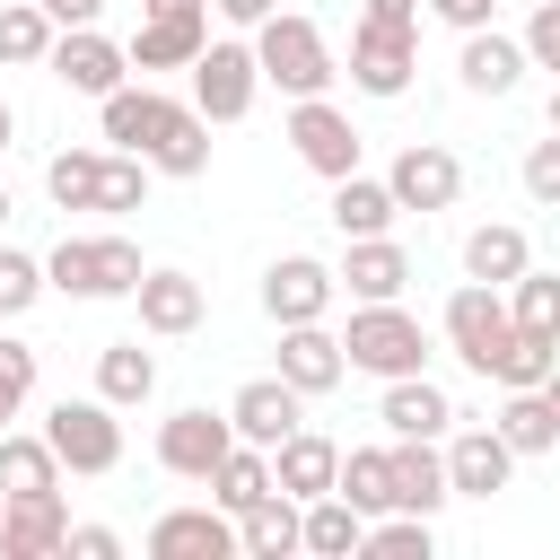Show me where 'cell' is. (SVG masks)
Listing matches in <instances>:
<instances>
[{
    "label": "cell",
    "instance_id": "1",
    "mask_svg": "<svg viewBox=\"0 0 560 560\" xmlns=\"http://www.w3.org/2000/svg\"><path fill=\"white\" fill-rule=\"evenodd\" d=\"M149 158L140 149H52L44 158V192L52 210H105V219H131L149 201Z\"/></svg>",
    "mask_w": 560,
    "mask_h": 560
},
{
    "label": "cell",
    "instance_id": "2",
    "mask_svg": "<svg viewBox=\"0 0 560 560\" xmlns=\"http://www.w3.org/2000/svg\"><path fill=\"white\" fill-rule=\"evenodd\" d=\"M254 61H262V88H280L289 105L298 96H332V79H341V52L324 44V26L306 9H271L254 26Z\"/></svg>",
    "mask_w": 560,
    "mask_h": 560
},
{
    "label": "cell",
    "instance_id": "3",
    "mask_svg": "<svg viewBox=\"0 0 560 560\" xmlns=\"http://www.w3.org/2000/svg\"><path fill=\"white\" fill-rule=\"evenodd\" d=\"M341 350H350V376H420L429 368V332L402 298H350V324H341Z\"/></svg>",
    "mask_w": 560,
    "mask_h": 560
},
{
    "label": "cell",
    "instance_id": "4",
    "mask_svg": "<svg viewBox=\"0 0 560 560\" xmlns=\"http://www.w3.org/2000/svg\"><path fill=\"white\" fill-rule=\"evenodd\" d=\"M44 271H52V289H61V298L96 306V298H131L149 262H140V245H131V236H114V228H105V236H61V245L44 254Z\"/></svg>",
    "mask_w": 560,
    "mask_h": 560
},
{
    "label": "cell",
    "instance_id": "5",
    "mask_svg": "<svg viewBox=\"0 0 560 560\" xmlns=\"http://www.w3.org/2000/svg\"><path fill=\"white\" fill-rule=\"evenodd\" d=\"M280 140L298 149V166L306 175H324V184H341V175H359L368 166V140H359V122L332 105V96H298L289 105V122H280Z\"/></svg>",
    "mask_w": 560,
    "mask_h": 560
},
{
    "label": "cell",
    "instance_id": "6",
    "mask_svg": "<svg viewBox=\"0 0 560 560\" xmlns=\"http://www.w3.org/2000/svg\"><path fill=\"white\" fill-rule=\"evenodd\" d=\"M44 438H52V455H61V472H114L122 464V420H114V402L105 394H61L52 411H44Z\"/></svg>",
    "mask_w": 560,
    "mask_h": 560
},
{
    "label": "cell",
    "instance_id": "7",
    "mask_svg": "<svg viewBox=\"0 0 560 560\" xmlns=\"http://www.w3.org/2000/svg\"><path fill=\"white\" fill-rule=\"evenodd\" d=\"M350 88L359 96H376V105H394V96H411V79H420V26H376V18H359L350 26Z\"/></svg>",
    "mask_w": 560,
    "mask_h": 560
},
{
    "label": "cell",
    "instance_id": "8",
    "mask_svg": "<svg viewBox=\"0 0 560 560\" xmlns=\"http://www.w3.org/2000/svg\"><path fill=\"white\" fill-rule=\"evenodd\" d=\"M262 96V61H254V35H210L201 61H192V105L210 122H245Z\"/></svg>",
    "mask_w": 560,
    "mask_h": 560
},
{
    "label": "cell",
    "instance_id": "9",
    "mask_svg": "<svg viewBox=\"0 0 560 560\" xmlns=\"http://www.w3.org/2000/svg\"><path fill=\"white\" fill-rule=\"evenodd\" d=\"M438 332H446V350H455L472 376H490V368H499V350H508V332H516V315H508V289H490V280H464V289L446 298Z\"/></svg>",
    "mask_w": 560,
    "mask_h": 560
},
{
    "label": "cell",
    "instance_id": "10",
    "mask_svg": "<svg viewBox=\"0 0 560 560\" xmlns=\"http://www.w3.org/2000/svg\"><path fill=\"white\" fill-rule=\"evenodd\" d=\"M184 105H192V96H166V88H149V79H122L114 96H96V140H105V149H140V158H149V149L184 122Z\"/></svg>",
    "mask_w": 560,
    "mask_h": 560
},
{
    "label": "cell",
    "instance_id": "11",
    "mask_svg": "<svg viewBox=\"0 0 560 560\" xmlns=\"http://www.w3.org/2000/svg\"><path fill=\"white\" fill-rule=\"evenodd\" d=\"M438 446H446V481H455V499H499V490L516 481V464H525V455L499 438V420H455Z\"/></svg>",
    "mask_w": 560,
    "mask_h": 560
},
{
    "label": "cell",
    "instance_id": "12",
    "mask_svg": "<svg viewBox=\"0 0 560 560\" xmlns=\"http://www.w3.org/2000/svg\"><path fill=\"white\" fill-rule=\"evenodd\" d=\"M44 70H52L70 96H114V88L131 79V44H114L105 26H61L52 52H44Z\"/></svg>",
    "mask_w": 560,
    "mask_h": 560
},
{
    "label": "cell",
    "instance_id": "13",
    "mask_svg": "<svg viewBox=\"0 0 560 560\" xmlns=\"http://www.w3.org/2000/svg\"><path fill=\"white\" fill-rule=\"evenodd\" d=\"M228 446H236V420H228V411H210V402H184V411H166V420H158V464H166L175 481H210Z\"/></svg>",
    "mask_w": 560,
    "mask_h": 560
},
{
    "label": "cell",
    "instance_id": "14",
    "mask_svg": "<svg viewBox=\"0 0 560 560\" xmlns=\"http://www.w3.org/2000/svg\"><path fill=\"white\" fill-rule=\"evenodd\" d=\"M332 298H341V271L315 262V254H280V262L262 271V315H271V324H324Z\"/></svg>",
    "mask_w": 560,
    "mask_h": 560
},
{
    "label": "cell",
    "instance_id": "15",
    "mask_svg": "<svg viewBox=\"0 0 560 560\" xmlns=\"http://www.w3.org/2000/svg\"><path fill=\"white\" fill-rule=\"evenodd\" d=\"M61 551H70L61 490H9L0 499V560H61Z\"/></svg>",
    "mask_w": 560,
    "mask_h": 560
},
{
    "label": "cell",
    "instance_id": "16",
    "mask_svg": "<svg viewBox=\"0 0 560 560\" xmlns=\"http://www.w3.org/2000/svg\"><path fill=\"white\" fill-rule=\"evenodd\" d=\"M385 184H394L402 210H455V192H464V158H455L446 140H402L394 166H385Z\"/></svg>",
    "mask_w": 560,
    "mask_h": 560
},
{
    "label": "cell",
    "instance_id": "17",
    "mask_svg": "<svg viewBox=\"0 0 560 560\" xmlns=\"http://www.w3.org/2000/svg\"><path fill=\"white\" fill-rule=\"evenodd\" d=\"M131 306H140V332H158V341H184V332H201V315H210V289H201L192 271H175V262H149V271H140V289H131Z\"/></svg>",
    "mask_w": 560,
    "mask_h": 560
},
{
    "label": "cell",
    "instance_id": "18",
    "mask_svg": "<svg viewBox=\"0 0 560 560\" xmlns=\"http://www.w3.org/2000/svg\"><path fill=\"white\" fill-rule=\"evenodd\" d=\"M228 420H236V438L245 446H280L289 429H306V394L271 368V376H245L236 394H228Z\"/></svg>",
    "mask_w": 560,
    "mask_h": 560
},
{
    "label": "cell",
    "instance_id": "19",
    "mask_svg": "<svg viewBox=\"0 0 560 560\" xmlns=\"http://www.w3.org/2000/svg\"><path fill=\"white\" fill-rule=\"evenodd\" d=\"M140 542H149V560H228V551H245V542H236V516H228L219 499H210V508H166Z\"/></svg>",
    "mask_w": 560,
    "mask_h": 560
},
{
    "label": "cell",
    "instance_id": "20",
    "mask_svg": "<svg viewBox=\"0 0 560 560\" xmlns=\"http://www.w3.org/2000/svg\"><path fill=\"white\" fill-rule=\"evenodd\" d=\"M525 70H534V52H525V35H499V26H472V35L455 44V79H464L472 96H516V88H525Z\"/></svg>",
    "mask_w": 560,
    "mask_h": 560
},
{
    "label": "cell",
    "instance_id": "21",
    "mask_svg": "<svg viewBox=\"0 0 560 560\" xmlns=\"http://www.w3.org/2000/svg\"><path fill=\"white\" fill-rule=\"evenodd\" d=\"M376 420H385V438H446L464 411H455V394L420 368V376H394V385L376 394Z\"/></svg>",
    "mask_w": 560,
    "mask_h": 560
},
{
    "label": "cell",
    "instance_id": "22",
    "mask_svg": "<svg viewBox=\"0 0 560 560\" xmlns=\"http://www.w3.org/2000/svg\"><path fill=\"white\" fill-rule=\"evenodd\" d=\"M280 376L315 402V394H332L341 376H350V350H341V332L332 324H280Z\"/></svg>",
    "mask_w": 560,
    "mask_h": 560
},
{
    "label": "cell",
    "instance_id": "23",
    "mask_svg": "<svg viewBox=\"0 0 560 560\" xmlns=\"http://www.w3.org/2000/svg\"><path fill=\"white\" fill-rule=\"evenodd\" d=\"M341 289L350 298H402L411 289V254L394 245V236H341Z\"/></svg>",
    "mask_w": 560,
    "mask_h": 560
},
{
    "label": "cell",
    "instance_id": "24",
    "mask_svg": "<svg viewBox=\"0 0 560 560\" xmlns=\"http://www.w3.org/2000/svg\"><path fill=\"white\" fill-rule=\"evenodd\" d=\"M271 481H280L289 499H324V490L341 481V446H332L324 429H289V438L271 446Z\"/></svg>",
    "mask_w": 560,
    "mask_h": 560
},
{
    "label": "cell",
    "instance_id": "25",
    "mask_svg": "<svg viewBox=\"0 0 560 560\" xmlns=\"http://www.w3.org/2000/svg\"><path fill=\"white\" fill-rule=\"evenodd\" d=\"M446 499H455V481H446V446H438V438H394V508L438 516Z\"/></svg>",
    "mask_w": 560,
    "mask_h": 560
},
{
    "label": "cell",
    "instance_id": "26",
    "mask_svg": "<svg viewBox=\"0 0 560 560\" xmlns=\"http://www.w3.org/2000/svg\"><path fill=\"white\" fill-rule=\"evenodd\" d=\"M236 542H245V560H289V551H306V499H289V490L254 499V508L236 516Z\"/></svg>",
    "mask_w": 560,
    "mask_h": 560
},
{
    "label": "cell",
    "instance_id": "27",
    "mask_svg": "<svg viewBox=\"0 0 560 560\" xmlns=\"http://www.w3.org/2000/svg\"><path fill=\"white\" fill-rule=\"evenodd\" d=\"M201 44H210V18H140L131 26V70L140 79L149 70H192Z\"/></svg>",
    "mask_w": 560,
    "mask_h": 560
},
{
    "label": "cell",
    "instance_id": "28",
    "mask_svg": "<svg viewBox=\"0 0 560 560\" xmlns=\"http://www.w3.org/2000/svg\"><path fill=\"white\" fill-rule=\"evenodd\" d=\"M324 210H332V228H341V236H394V219H402L394 184H385V175H368V166H359V175H341Z\"/></svg>",
    "mask_w": 560,
    "mask_h": 560
},
{
    "label": "cell",
    "instance_id": "29",
    "mask_svg": "<svg viewBox=\"0 0 560 560\" xmlns=\"http://www.w3.org/2000/svg\"><path fill=\"white\" fill-rule=\"evenodd\" d=\"M525 262H534V236H525L516 219H481V228L464 236V280H490V289H508Z\"/></svg>",
    "mask_w": 560,
    "mask_h": 560
},
{
    "label": "cell",
    "instance_id": "30",
    "mask_svg": "<svg viewBox=\"0 0 560 560\" xmlns=\"http://www.w3.org/2000/svg\"><path fill=\"white\" fill-rule=\"evenodd\" d=\"M499 438H508L516 455H560V402H551L542 385L499 394Z\"/></svg>",
    "mask_w": 560,
    "mask_h": 560
},
{
    "label": "cell",
    "instance_id": "31",
    "mask_svg": "<svg viewBox=\"0 0 560 560\" xmlns=\"http://www.w3.org/2000/svg\"><path fill=\"white\" fill-rule=\"evenodd\" d=\"M96 394H105L114 411H140V402L158 394V350H140V341H105V350H96Z\"/></svg>",
    "mask_w": 560,
    "mask_h": 560
},
{
    "label": "cell",
    "instance_id": "32",
    "mask_svg": "<svg viewBox=\"0 0 560 560\" xmlns=\"http://www.w3.org/2000/svg\"><path fill=\"white\" fill-rule=\"evenodd\" d=\"M306 551H315V560H359V551H368V508H350L341 490L306 499Z\"/></svg>",
    "mask_w": 560,
    "mask_h": 560
},
{
    "label": "cell",
    "instance_id": "33",
    "mask_svg": "<svg viewBox=\"0 0 560 560\" xmlns=\"http://www.w3.org/2000/svg\"><path fill=\"white\" fill-rule=\"evenodd\" d=\"M271 490H280V481H271V446H245V438H236V446L219 455V472H210V499H219L228 516H245V508L271 499Z\"/></svg>",
    "mask_w": 560,
    "mask_h": 560
},
{
    "label": "cell",
    "instance_id": "34",
    "mask_svg": "<svg viewBox=\"0 0 560 560\" xmlns=\"http://www.w3.org/2000/svg\"><path fill=\"white\" fill-rule=\"evenodd\" d=\"M52 9L44 0H0V70H44V52H52Z\"/></svg>",
    "mask_w": 560,
    "mask_h": 560
},
{
    "label": "cell",
    "instance_id": "35",
    "mask_svg": "<svg viewBox=\"0 0 560 560\" xmlns=\"http://www.w3.org/2000/svg\"><path fill=\"white\" fill-rule=\"evenodd\" d=\"M350 508H368V516H385L394 508V438L385 446H341V481H332Z\"/></svg>",
    "mask_w": 560,
    "mask_h": 560
},
{
    "label": "cell",
    "instance_id": "36",
    "mask_svg": "<svg viewBox=\"0 0 560 560\" xmlns=\"http://www.w3.org/2000/svg\"><path fill=\"white\" fill-rule=\"evenodd\" d=\"M0 490H61V455L44 429H0Z\"/></svg>",
    "mask_w": 560,
    "mask_h": 560
},
{
    "label": "cell",
    "instance_id": "37",
    "mask_svg": "<svg viewBox=\"0 0 560 560\" xmlns=\"http://www.w3.org/2000/svg\"><path fill=\"white\" fill-rule=\"evenodd\" d=\"M508 315H516V332H542V341H560V271L525 262V271L508 280Z\"/></svg>",
    "mask_w": 560,
    "mask_h": 560
},
{
    "label": "cell",
    "instance_id": "38",
    "mask_svg": "<svg viewBox=\"0 0 560 560\" xmlns=\"http://www.w3.org/2000/svg\"><path fill=\"white\" fill-rule=\"evenodd\" d=\"M149 166H158V175H175V184L210 175V114H201V105H184V122H175V131L149 149Z\"/></svg>",
    "mask_w": 560,
    "mask_h": 560
},
{
    "label": "cell",
    "instance_id": "39",
    "mask_svg": "<svg viewBox=\"0 0 560 560\" xmlns=\"http://www.w3.org/2000/svg\"><path fill=\"white\" fill-rule=\"evenodd\" d=\"M429 551H438L429 516H411V508H385V516H368V551H359V560H429Z\"/></svg>",
    "mask_w": 560,
    "mask_h": 560
},
{
    "label": "cell",
    "instance_id": "40",
    "mask_svg": "<svg viewBox=\"0 0 560 560\" xmlns=\"http://www.w3.org/2000/svg\"><path fill=\"white\" fill-rule=\"evenodd\" d=\"M52 289V271H44V254H26V245H9L0 236V324H18L35 298Z\"/></svg>",
    "mask_w": 560,
    "mask_h": 560
},
{
    "label": "cell",
    "instance_id": "41",
    "mask_svg": "<svg viewBox=\"0 0 560 560\" xmlns=\"http://www.w3.org/2000/svg\"><path fill=\"white\" fill-rule=\"evenodd\" d=\"M551 368H560V341H542V332H508V350H499L490 385H499V394H516V385H542Z\"/></svg>",
    "mask_w": 560,
    "mask_h": 560
},
{
    "label": "cell",
    "instance_id": "42",
    "mask_svg": "<svg viewBox=\"0 0 560 560\" xmlns=\"http://www.w3.org/2000/svg\"><path fill=\"white\" fill-rule=\"evenodd\" d=\"M26 394H35V341H18V332H0V429L26 411Z\"/></svg>",
    "mask_w": 560,
    "mask_h": 560
},
{
    "label": "cell",
    "instance_id": "43",
    "mask_svg": "<svg viewBox=\"0 0 560 560\" xmlns=\"http://www.w3.org/2000/svg\"><path fill=\"white\" fill-rule=\"evenodd\" d=\"M516 175H525V192H534L542 210H560V131H542V140L525 149V166H516Z\"/></svg>",
    "mask_w": 560,
    "mask_h": 560
},
{
    "label": "cell",
    "instance_id": "44",
    "mask_svg": "<svg viewBox=\"0 0 560 560\" xmlns=\"http://www.w3.org/2000/svg\"><path fill=\"white\" fill-rule=\"evenodd\" d=\"M525 52H534V70L560 79V0H534L525 9Z\"/></svg>",
    "mask_w": 560,
    "mask_h": 560
},
{
    "label": "cell",
    "instance_id": "45",
    "mask_svg": "<svg viewBox=\"0 0 560 560\" xmlns=\"http://www.w3.org/2000/svg\"><path fill=\"white\" fill-rule=\"evenodd\" d=\"M70 560H122V534L114 525H70Z\"/></svg>",
    "mask_w": 560,
    "mask_h": 560
},
{
    "label": "cell",
    "instance_id": "46",
    "mask_svg": "<svg viewBox=\"0 0 560 560\" xmlns=\"http://www.w3.org/2000/svg\"><path fill=\"white\" fill-rule=\"evenodd\" d=\"M490 9H499V0H429V18H446L455 35H472V26H490Z\"/></svg>",
    "mask_w": 560,
    "mask_h": 560
},
{
    "label": "cell",
    "instance_id": "47",
    "mask_svg": "<svg viewBox=\"0 0 560 560\" xmlns=\"http://www.w3.org/2000/svg\"><path fill=\"white\" fill-rule=\"evenodd\" d=\"M420 9L429 0H359V18H376V26H420Z\"/></svg>",
    "mask_w": 560,
    "mask_h": 560
},
{
    "label": "cell",
    "instance_id": "48",
    "mask_svg": "<svg viewBox=\"0 0 560 560\" xmlns=\"http://www.w3.org/2000/svg\"><path fill=\"white\" fill-rule=\"evenodd\" d=\"M210 9H219V18L236 26V35H254V26H262V18L280 9V0H210Z\"/></svg>",
    "mask_w": 560,
    "mask_h": 560
},
{
    "label": "cell",
    "instance_id": "49",
    "mask_svg": "<svg viewBox=\"0 0 560 560\" xmlns=\"http://www.w3.org/2000/svg\"><path fill=\"white\" fill-rule=\"evenodd\" d=\"M52 9V26H96L105 18V0H44Z\"/></svg>",
    "mask_w": 560,
    "mask_h": 560
},
{
    "label": "cell",
    "instance_id": "50",
    "mask_svg": "<svg viewBox=\"0 0 560 560\" xmlns=\"http://www.w3.org/2000/svg\"><path fill=\"white\" fill-rule=\"evenodd\" d=\"M140 18H210V0H140Z\"/></svg>",
    "mask_w": 560,
    "mask_h": 560
},
{
    "label": "cell",
    "instance_id": "51",
    "mask_svg": "<svg viewBox=\"0 0 560 560\" xmlns=\"http://www.w3.org/2000/svg\"><path fill=\"white\" fill-rule=\"evenodd\" d=\"M9 140H18V114H9V96H0V158H9Z\"/></svg>",
    "mask_w": 560,
    "mask_h": 560
},
{
    "label": "cell",
    "instance_id": "52",
    "mask_svg": "<svg viewBox=\"0 0 560 560\" xmlns=\"http://www.w3.org/2000/svg\"><path fill=\"white\" fill-rule=\"evenodd\" d=\"M542 122H551V131H560V79H551V105H542Z\"/></svg>",
    "mask_w": 560,
    "mask_h": 560
},
{
    "label": "cell",
    "instance_id": "53",
    "mask_svg": "<svg viewBox=\"0 0 560 560\" xmlns=\"http://www.w3.org/2000/svg\"><path fill=\"white\" fill-rule=\"evenodd\" d=\"M9 210H18V201H9V175H0V228H9Z\"/></svg>",
    "mask_w": 560,
    "mask_h": 560
},
{
    "label": "cell",
    "instance_id": "54",
    "mask_svg": "<svg viewBox=\"0 0 560 560\" xmlns=\"http://www.w3.org/2000/svg\"><path fill=\"white\" fill-rule=\"evenodd\" d=\"M542 394H551V402H560V368H551V376H542Z\"/></svg>",
    "mask_w": 560,
    "mask_h": 560
}]
</instances>
